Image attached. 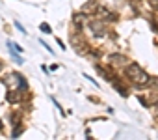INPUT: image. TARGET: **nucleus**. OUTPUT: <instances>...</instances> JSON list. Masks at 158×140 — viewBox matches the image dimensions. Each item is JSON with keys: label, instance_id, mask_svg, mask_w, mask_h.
Instances as JSON below:
<instances>
[{"label": "nucleus", "instance_id": "f03ea898", "mask_svg": "<svg viewBox=\"0 0 158 140\" xmlns=\"http://www.w3.org/2000/svg\"><path fill=\"white\" fill-rule=\"evenodd\" d=\"M39 28L43 30V32H47V34H50V26H48V24H45V23H43V24H41Z\"/></svg>", "mask_w": 158, "mask_h": 140}, {"label": "nucleus", "instance_id": "f257e3e1", "mask_svg": "<svg viewBox=\"0 0 158 140\" xmlns=\"http://www.w3.org/2000/svg\"><path fill=\"white\" fill-rule=\"evenodd\" d=\"M126 73H129V77L134 79V82H138V84H145V82H149V75H147L140 66H130L129 69H126Z\"/></svg>", "mask_w": 158, "mask_h": 140}]
</instances>
